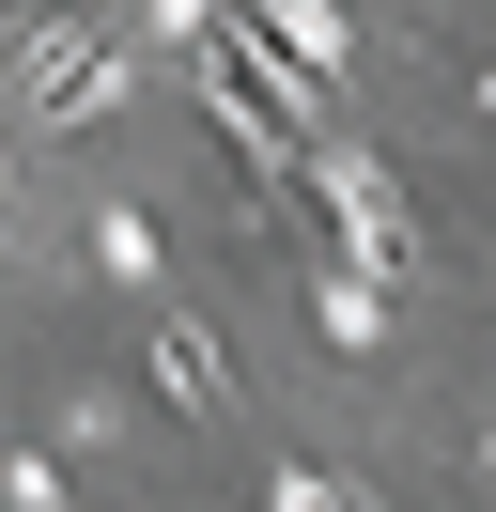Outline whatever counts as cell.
Returning a JSON list of instances; mask_svg holds the SVG:
<instances>
[{
  "instance_id": "obj_1",
  "label": "cell",
  "mask_w": 496,
  "mask_h": 512,
  "mask_svg": "<svg viewBox=\"0 0 496 512\" xmlns=\"http://www.w3.org/2000/svg\"><path fill=\"white\" fill-rule=\"evenodd\" d=\"M109 94H140V0H62L16 63V125H78Z\"/></svg>"
},
{
  "instance_id": "obj_2",
  "label": "cell",
  "mask_w": 496,
  "mask_h": 512,
  "mask_svg": "<svg viewBox=\"0 0 496 512\" xmlns=\"http://www.w3.org/2000/svg\"><path fill=\"white\" fill-rule=\"evenodd\" d=\"M310 187H326V218H341V249H357L372 280H388V264L419 249V218H403V187H388V156H357V140H326V156H310Z\"/></svg>"
},
{
  "instance_id": "obj_3",
  "label": "cell",
  "mask_w": 496,
  "mask_h": 512,
  "mask_svg": "<svg viewBox=\"0 0 496 512\" xmlns=\"http://www.w3.org/2000/svg\"><path fill=\"white\" fill-rule=\"evenodd\" d=\"M155 388H171L186 419H217V404H233V357H217V326H186V311L155 326Z\"/></svg>"
},
{
  "instance_id": "obj_4",
  "label": "cell",
  "mask_w": 496,
  "mask_h": 512,
  "mask_svg": "<svg viewBox=\"0 0 496 512\" xmlns=\"http://www.w3.org/2000/svg\"><path fill=\"white\" fill-rule=\"evenodd\" d=\"M202 109H217V140H233V156H248V187H279V171H295V140H279L264 109H248L233 78H217V63H202Z\"/></svg>"
},
{
  "instance_id": "obj_5",
  "label": "cell",
  "mask_w": 496,
  "mask_h": 512,
  "mask_svg": "<svg viewBox=\"0 0 496 512\" xmlns=\"http://www.w3.org/2000/svg\"><path fill=\"white\" fill-rule=\"evenodd\" d=\"M248 16H264V32H279V47H295V63H310V78H326V63H341V16H326V0H248Z\"/></svg>"
},
{
  "instance_id": "obj_6",
  "label": "cell",
  "mask_w": 496,
  "mask_h": 512,
  "mask_svg": "<svg viewBox=\"0 0 496 512\" xmlns=\"http://www.w3.org/2000/svg\"><path fill=\"white\" fill-rule=\"evenodd\" d=\"M388 326V280H326V342H372Z\"/></svg>"
},
{
  "instance_id": "obj_7",
  "label": "cell",
  "mask_w": 496,
  "mask_h": 512,
  "mask_svg": "<svg viewBox=\"0 0 496 512\" xmlns=\"http://www.w3.org/2000/svg\"><path fill=\"white\" fill-rule=\"evenodd\" d=\"M264 512H357V497H341L326 466H279V497H264Z\"/></svg>"
}]
</instances>
